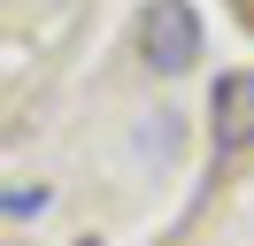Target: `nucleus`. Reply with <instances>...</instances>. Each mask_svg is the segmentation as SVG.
Segmentation results:
<instances>
[{"mask_svg": "<svg viewBox=\"0 0 254 246\" xmlns=\"http://www.w3.org/2000/svg\"><path fill=\"white\" fill-rule=\"evenodd\" d=\"M208 116H216V154L254 146V77H223L216 100H208Z\"/></svg>", "mask_w": 254, "mask_h": 246, "instance_id": "nucleus-2", "label": "nucleus"}, {"mask_svg": "<svg viewBox=\"0 0 254 246\" xmlns=\"http://www.w3.org/2000/svg\"><path fill=\"white\" fill-rule=\"evenodd\" d=\"M139 54L154 62L162 77H177V69L200 62V15H192V0H146V15H139Z\"/></svg>", "mask_w": 254, "mask_h": 246, "instance_id": "nucleus-1", "label": "nucleus"}, {"mask_svg": "<svg viewBox=\"0 0 254 246\" xmlns=\"http://www.w3.org/2000/svg\"><path fill=\"white\" fill-rule=\"evenodd\" d=\"M0 208H8V215H39V208H47V192H8Z\"/></svg>", "mask_w": 254, "mask_h": 246, "instance_id": "nucleus-3", "label": "nucleus"}]
</instances>
